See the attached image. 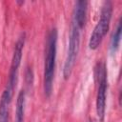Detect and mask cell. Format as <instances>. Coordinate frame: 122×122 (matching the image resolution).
Listing matches in <instances>:
<instances>
[{"label":"cell","mask_w":122,"mask_h":122,"mask_svg":"<svg viewBox=\"0 0 122 122\" xmlns=\"http://www.w3.org/2000/svg\"><path fill=\"white\" fill-rule=\"evenodd\" d=\"M82 28L78 26L76 23L71 21V31H70V38H69V45L67 55L63 67V76L65 79H68L73 70V67L76 62L77 54L80 48V33Z\"/></svg>","instance_id":"3"},{"label":"cell","mask_w":122,"mask_h":122,"mask_svg":"<svg viewBox=\"0 0 122 122\" xmlns=\"http://www.w3.org/2000/svg\"><path fill=\"white\" fill-rule=\"evenodd\" d=\"M57 38H58L57 29L56 28L51 29L47 36L45 62H44L43 88L46 97H50L51 95L53 89V79H54L56 52H57Z\"/></svg>","instance_id":"1"},{"label":"cell","mask_w":122,"mask_h":122,"mask_svg":"<svg viewBox=\"0 0 122 122\" xmlns=\"http://www.w3.org/2000/svg\"><path fill=\"white\" fill-rule=\"evenodd\" d=\"M24 45H25V33H22L21 36L16 41L15 46H14V51H13V54L11 58V64H10V68L9 71V80L6 86V89L11 92L14 91L16 83H17L18 71H19V67L21 64Z\"/></svg>","instance_id":"5"},{"label":"cell","mask_w":122,"mask_h":122,"mask_svg":"<svg viewBox=\"0 0 122 122\" xmlns=\"http://www.w3.org/2000/svg\"><path fill=\"white\" fill-rule=\"evenodd\" d=\"M98 87L96 93V114L100 122L104 121L106 112V98H107V69L105 63L98 65L97 69Z\"/></svg>","instance_id":"4"},{"label":"cell","mask_w":122,"mask_h":122,"mask_svg":"<svg viewBox=\"0 0 122 122\" xmlns=\"http://www.w3.org/2000/svg\"><path fill=\"white\" fill-rule=\"evenodd\" d=\"M112 14V3L111 1H105L100 12V18L95 25L89 40V48L91 50H96L102 43L105 35L109 30Z\"/></svg>","instance_id":"2"},{"label":"cell","mask_w":122,"mask_h":122,"mask_svg":"<svg viewBox=\"0 0 122 122\" xmlns=\"http://www.w3.org/2000/svg\"><path fill=\"white\" fill-rule=\"evenodd\" d=\"M13 92L5 88L0 97V122H9V113H10V105Z\"/></svg>","instance_id":"6"},{"label":"cell","mask_w":122,"mask_h":122,"mask_svg":"<svg viewBox=\"0 0 122 122\" xmlns=\"http://www.w3.org/2000/svg\"><path fill=\"white\" fill-rule=\"evenodd\" d=\"M25 106H26V92L24 90H21L17 95V100H16L15 122H24Z\"/></svg>","instance_id":"8"},{"label":"cell","mask_w":122,"mask_h":122,"mask_svg":"<svg viewBox=\"0 0 122 122\" xmlns=\"http://www.w3.org/2000/svg\"><path fill=\"white\" fill-rule=\"evenodd\" d=\"M87 9H88V2L84 0H80L75 3L72 12V21L76 23L78 26H80L82 29L85 26V22H86Z\"/></svg>","instance_id":"7"},{"label":"cell","mask_w":122,"mask_h":122,"mask_svg":"<svg viewBox=\"0 0 122 122\" xmlns=\"http://www.w3.org/2000/svg\"><path fill=\"white\" fill-rule=\"evenodd\" d=\"M121 31H122V28H121V21L119 20L117 22L116 28L111 37V43H110V52L111 54H114L120 45V40H121Z\"/></svg>","instance_id":"9"},{"label":"cell","mask_w":122,"mask_h":122,"mask_svg":"<svg viewBox=\"0 0 122 122\" xmlns=\"http://www.w3.org/2000/svg\"><path fill=\"white\" fill-rule=\"evenodd\" d=\"M26 80L28 82V86L32 84L33 81V73H32V70L30 68H28L27 71H26Z\"/></svg>","instance_id":"10"}]
</instances>
